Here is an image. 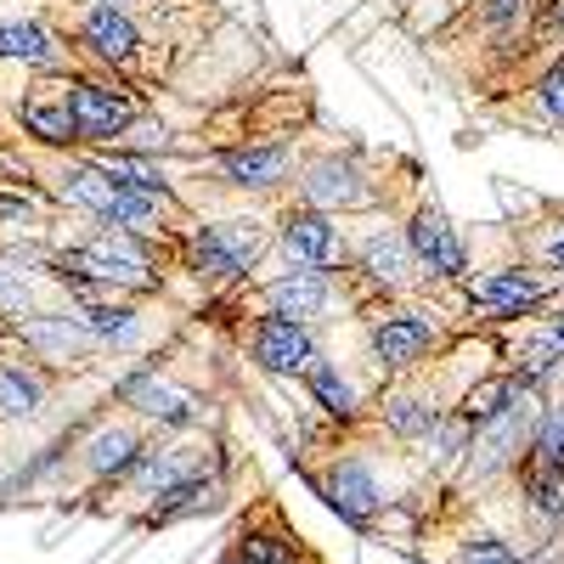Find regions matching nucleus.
<instances>
[{
  "label": "nucleus",
  "instance_id": "13",
  "mask_svg": "<svg viewBox=\"0 0 564 564\" xmlns=\"http://www.w3.org/2000/svg\"><path fill=\"white\" fill-rule=\"evenodd\" d=\"M327 294H334V276L327 271H289L265 289V305H271V316H289L305 327L327 311Z\"/></svg>",
  "mask_w": 564,
  "mask_h": 564
},
{
  "label": "nucleus",
  "instance_id": "15",
  "mask_svg": "<svg viewBox=\"0 0 564 564\" xmlns=\"http://www.w3.org/2000/svg\"><path fill=\"white\" fill-rule=\"evenodd\" d=\"M294 153L282 148V141H265V148H231L220 153V175L231 186H254V193H265V186H276L282 175H289Z\"/></svg>",
  "mask_w": 564,
  "mask_h": 564
},
{
  "label": "nucleus",
  "instance_id": "9",
  "mask_svg": "<svg viewBox=\"0 0 564 564\" xmlns=\"http://www.w3.org/2000/svg\"><path fill=\"white\" fill-rule=\"evenodd\" d=\"M204 475H215V457H198L193 446H153V452L141 446V457L124 480L148 497H164V491H175L186 480H204Z\"/></svg>",
  "mask_w": 564,
  "mask_h": 564
},
{
  "label": "nucleus",
  "instance_id": "17",
  "mask_svg": "<svg viewBox=\"0 0 564 564\" xmlns=\"http://www.w3.org/2000/svg\"><path fill=\"white\" fill-rule=\"evenodd\" d=\"M356 265L372 276V282H384V289H401V282H412V249H406V231H372V238H361L356 249Z\"/></svg>",
  "mask_w": 564,
  "mask_h": 564
},
{
  "label": "nucleus",
  "instance_id": "37",
  "mask_svg": "<svg viewBox=\"0 0 564 564\" xmlns=\"http://www.w3.org/2000/svg\"><path fill=\"white\" fill-rule=\"evenodd\" d=\"M536 34H542V40H564V0H542Z\"/></svg>",
  "mask_w": 564,
  "mask_h": 564
},
{
  "label": "nucleus",
  "instance_id": "2",
  "mask_svg": "<svg viewBox=\"0 0 564 564\" xmlns=\"http://www.w3.org/2000/svg\"><path fill=\"white\" fill-rule=\"evenodd\" d=\"M531 430H536V401L525 390L508 412H497L491 423L475 430V441H468V475L491 480V475H502V468H513L520 452H531Z\"/></svg>",
  "mask_w": 564,
  "mask_h": 564
},
{
  "label": "nucleus",
  "instance_id": "12",
  "mask_svg": "<svg viewBox=\"0 0 564 564\" xmlns=\"http://www.w3.org/2000/svg\"><path fill=\"white\" fill-rule=\"evenodd\" d=\"M300 193H305V209L334 215V209H356V204H367V181H361V170L345 164V159H316V164H305Z\"/></svg>",
  "mask_w": 564,
  "mask_h": 564
},
{
  "label": "nucleus",
  "instance_id": "11",
  "mask_svg": "<svg viewBox=\"0 0 564 564\" xmlns=\"http://www.w3.org/2000/svg\"><path fill=\"white\" fill-rule=\"evenodd\" d=\"M468 300H475L486 316H531L547 300V282L520 271V265H508V271H491L480 282H468Z\"/></svg>",
  "mask_w": 564,
  "mask_h": 564
},
{
  "label": "nucleus",
  "instance_id": "28",
  "mask_svg": "<svg viewBox=\"0 0 564 564\" xmlns=\"http://www.w3.org/2000/svg\"><path fill=\"white\" fill-rule=\"evenodd\" d=\"M525 502L542 520H564V468H542L525 463Z\"/></svg>",
  "mask_w": 564,
  "mask_h": 564
},
{
  "label": "nucleus",
  "instance_id": "31",
  "mask_svg": "<svg viewBox=\"0 0 564 564\" xmlns=\"http://www.w3.org/2000/svg\"><path fill=\"white\" fill-rule=\"evenodd\" d=\"M226 558H238V564H300L294 542H282V536H271V531H243L238 547H231Z\"/></svg>",
  "mask_w": 564,
  "mask_h": 564
},
{
  "label": "nucleus",
  "instance_id": "6",
  "mask_svg": "<svg viewBox=\"0 0 564 564\" xmlns=\"http://www.w3.org/2000/svg\"><path fill=\"white\" fill-rule=\"evenodd\" d=\"M119 401H124V406H135L141 417H159V423H170V430H186V423H198V417H204L198 395H193V390H175V384H164L153 367H135V372H124V379H119Z\"/></svg>",
  "mask_w": 564,
  "mask_h": 564
},
{
  "label": "nucleus",
  "instance_id": "29",
  "mask_svg": "<svg viewBox=\"0 0 564 564\" xmlns=\"http://www.w3.org/2000/svg\"><path fill=\"white\" fill-rule=\"evenodd\" d=\"M558 361H564V350H558L547 334H531L520 350H513V379H520V384L531 390V384H542V379H547V372H553Z\"/></svg>",
  "mask_w": 564,
  "mask_h": 564
},
{
  "label": "nucleus",
  "instance_id": "40",
  "mask_svg": "<svg viewBox=\"0 0 564 564\" xmlns=\"http://www.w3.org/2000/svg\"><path fill=\"white\" fill-rule=\"evenodd\" d=\"M547 339H553V345H558V350H564V311H558V316H553V322H547Z\"/></svg>",
  "mask_w": 564,
  "mask_h": 564
},
{
  "label": "nucleus",
  "instance_id": "19",
  "mask_svg": "<svg viewBox=\"0 0 564 564\" xmlns=\"http://www.w3.org/2000/svg\"><path fill=\"white\" fill-rule=\"evenodd\" d=\"M23 345H34L40 356H52V361H68V356L90 350L97 339L79 327V316H29L23 322Z\"/></svg>",
  "mask_w": 564,
  "mask_h": 564
},
{
  "label": "nucleus",
  "instance_id": "41",
  "mask_svg": "<svg viewBox=\"0 0 564 564\" xmlns=\"http://www.w3.org/2000/svg\"><path fill=\"white\" fill-rule=\"evenodd\" d=\"M220 564H238V558H220Z\"/></svg>",
  "mask_w": 564,
  "mask_h": 564
},
{
  "label": "nucleus",
  "instance_id": "18",
  "mask_svg": "<svg viewBox=\"0 0 564 564\" xmlns=\"http://www.w3.org/2000/svg\"><path fill=\"white\" fill-rule=\"evenodd\" d=\"M135 457H141V441L124 430V423H102V430L85 441V468L97 480H124L135 468Z\"/></svg>",
  "mask_w": 564,
  "mask_h": 564
},
{
  "label": "nucleus",
  "instance_id": "23",
  "mask_svg": "<svg viewBox=\"0 0 564 564\" xmlns=\"http://www.w3.org/2000/svg\"><path fill=\"white\" fill-rule=\"evenodd\" d=\"M113 193H119V181L102 170V164H74V170H63V204H74V209H85V215H108V204H113Z\"/></svg>",
  "mask_w": 564,
  "mask_h": 564
},
{
  "label": "nucleus",
  "instance_id": "3",
  "mask_svg": "<svg viewBox=\"0 0 564 564\" xmlns=\"http://www.w3.org/2000/svg\"><path fill=\"white\" fill-rule=\"evenodd\" d=\"M68 113H74L79 141H119L135 124V102L124 97V90L102 85V79H74L68 85Z\"/></svg>",
  "mask_w": 564,
  "mask_h": 564
},
{
  "label": "nucleus",
  "instance_id": "33",
  "mask_svg": "<svg viewBox=\"0 0 564 564\" xmlns=\"http://www.w3.org/2000/svg\"><path fill=\"white\" fill-rule=\"evenodd\" d=\"M457 564H520V553H513L508 542H497V536H468L457 547Z\"/></svg>",
  "mask_w": 564,
  "mask_h": 564
},
{
  "label": "nucleus",
  "instance_id": "34",
  "mask_svg": "<svg viewBox=\"0 0 564 564\" xmlns=\"http://www.w3.org/2000/svg\"><path fill=\"white\" fill-rule=\"evenodd\" d=\"M480 18H486L497 34H520V29H525V18H531V0H486Z\"/></svg>",
  "mask_w": 564,
  "mask_h": 564
},
{
  "label": "nucleus",
  "instance_id": "1",
  "mask_svg": "<svg viewBox=\"0 0 564 564\" xmlns=\"http://www.w3.org/2000/svg\"><path fill=\"white\" fill-rule=\"evenodd\" d=\"M260 249H265V226L260 220H220V226L193 231L186 260H193V271L209 276V282H238V276H249Z\"/></svg>",
  "mask_w": 564,
  "mask_h": 564
},
{
  "label": "nucleus",
  "instance_id": "16",
  "mask_svg": "<svg viewBox=\"0 0 564 564\" xmlns=\"http://www.w3.org/2000/svg\"><path fill=\"white\" fill-rule=\"evenodd\" d=\"M79 34H85V45H90V57H102V63H113V68H124L130 57H135V23L113 7H90L85 12V23H79Z\"/></svg>",
  "mask_w": 564,
  "mask_h": 564
},
{
  "label": "nucleus",
  "instance_id": "30",
  "mask_svg": "<svg viewBox=\"0 0 564 564\" xmlns=\"http://www.w3.org/2000/svg\"><path fill=\"white\" fill-rule=\"evenodd\" d=\"M531 463H542V468H564V401L536 412V430H531Z\"/></svg>",
  "mask_w": 564,
  "mask_h": 564
},
{
  "label": "nucleus",
  "instance_id": "38",
  "mask_svg": "<svg viewBox=\"0 0 564 564\" xmlns=\"http://www.w3.org/2000/svg\"><path fill=\"white\" fill-rule=\"evenodd\" d=\"M0 220H34V204H29V198H12V193H0Z\"/></svg>",
  "mask_w": 564,
  "mask_h": 564
},
{
  "label": "nucleus",
  "instance_id": "32",
  "mask_svg": "<svg viewBox=\"0 0 564 564\" xmlns=\"http://www.w3.org/2000/svg\"><path fill=\"white\" fill-rule=\"evenodd\" d=\"M468 441H475V430H468V423L452 412V417H441V423H435L423 446H430V457H435V463H452L457 452H468Z\"/></svg>",
  "mask_w": 564,
  "mask_h": 564
},
{
  "label": "nucleus",
  "instance_id": "8",
  "mask_svg": "<svg viewBox=\"0 0 564 564\" xmlns=\"http://www.w3.org/2000/svg\"><path fill=\"white\" fill-rule=\"evenodd\" d=\"M282 254H289L300 271H327L339 265L345 238H339V220L322 215V209H294L282 220Z\"/></svg>",
  "mask_w": 564,
  "mask_h": 564
},
{
  "label": "nucleus",
  "instance_id": "36",
  "mask_svg": "<svg viewBox=\"0 0 564 564\" xmlns=\"http://www.w3.org/2000/svg\"><path fill=\"white\" fill-rule=\"evenodd\" d=\"M29 311V276L0 265V316H23Z\"/></svg>",
  "mask_w": 564,
  "mask_h": 564
},
{
  "label": "nucleus",
  "instance_id": "20",
  "mask_svg": "<svg viewBox=\"0 0 564 564\" xmlns=\"http://www.w3.org/2000/svg\"><path fill=\"white\" fill-rule=\"evenodd\" d=\"M18 119H23V130L34 135V141H45V148H63V141H79L74 135V113H68V85L57 90V97H29L23 108H18Z\"/></svg>",
  "mask_w": 564,
  "mask_h": 564
},
{
  "label": "nucleus",
  "instance_id": "7",
  "mask_svg": "<svg viewBox=\"0 0 564 564\" xmlns=\"http://www.w3.org/2000/svg\"><path fill=\"white\" fill-rule=\"evenodd\" d=\"M322 497H327V508H334L345 525H356V531H367L372 520H379V508H384V491H379V480H372V468L356 463V457H345V463L327 468V475H322Z\"/></svg>",
  "mask_w": 564,
  "mask_h": 564
},
{
  "label": "nucleus",
  "instance_id": "10",
  "mask_svg": "<svg viewBox=\"0 0 564 564\" xmlns=\"http://www.w3.org/2000/svg\"><path fill=\"white\" fill-rule=\"evenodd\" d=\"M254 361L276 379H294L316 361V345H311V327L289 322V316H260L254 322Z\"/></svg>",
  "mask_w": 564,
  "mask_h": 564
},
{
  "label": "nucleus",
  "instance_id": "25",
  "mask_svg": "<svg viewBox=\"0 0 564 564\" xmlns=\"http://www.w3.org/2000/svg\"><path fill=\"white\" fill-rule=\"evenodd\" d=\"M305 384H311V401L327 412V417H356L361 412V401H356V384L345 379V372L339 367H327V361H311L305 367Z\"/></svg>",
  "mask_w": 564,
  "mask_h": 564
},
{
  "label": "nucleus",
  "instance_id": "35",
  "mask_svg": "<svg viewBox=\"0 0 564 564\" xmlns=\"http://www.w3.org/2000/svg\"><path fill=\"white\" fill-rule=\"evenodd\" d=\"M536 108H542L553 124H564V63H553V68L536 79Z\"/></svg>",
  "mask_w": 564,
  "mask_h": 564
},
{
  "label": "nucleus",
  "instance_id": "21",
  "mask_svg": "<svg viewBox=\"0 0 564 564\" xmlns=\"http://www.w3.org/2000/svg\"><path fill=\"white\" fill-rule=\"evenodd\" d=\"M79 327L97 345H135L141 339V316L130 305H113V300H79Z\"/></svg>",
  "mask_w": 564,
  "mask_h": 564
},
{
  "label": "nucleus",
  "instance_id": "4",
  "mask_svg": "<svg viewBox=\"0 0 564 564\" xmlns=\"http://www.w3.org/2000/svg\"><path fill=\"white\" fill-rule=\"evenodd\" d=\"M435 339H441V327L430 316H417V311H390V316H379L367 327V350L384 372H406L412 361L430 356Z\"/></svg>",
  "mask_w": 564,
  "mask_h": 564
},
{
  "label": "nucleus",
  "instance_id": "14",
  "mask_svg": "<svg viewBox=\"0 0 564 564\" xmlns=\"http://www.w3.org/2000/svg\"><path fill=\"white\" fill-rule=\"evenodd\" d=\"M0 57L52 74V68H63V45H57L52 29L34 23V18H0Z\"/></svg>",
  "mask_w": 564,
  "mask_h": 564
},
{
  "label": "nucleus",
  "instance_id": "5",
  "mask_svg": "<svg viewBox=\"0 0 564 564\" xmlns=\"http://www.w3.org/2000/svg\"><path fill=\"white\" fill-rule=\"evenodd\" d=\"M406 249H412V260L430 271V276L457 282V276L468 271V249H463V238H457V226H452L435 204H423V209L412 215V226H406Z\"/></svg>",
  "mask_w": 564,
  "mask_h": 564
},
{
  "label": "nucleus",
  "instance_id": "27",
  "mask_svg": "<svg viewBox=\"0 0 564 564\" xmlns=\"http://www.w3.org/2000/svg\"><path fill=\"white\" fill-rule=\"evenodd\" d=\"M40 401H45V379L34 367H18V361L0 367V417H34Z\"/></svg>",
  "mask_w": 564,
  "mask_h": 564
},
{
  "label": "nucleus",
  "instance_id": "22",
  "mask_svg": "<svg viewBox=\"0 0 564 564\" xmlns=\"http://www.w3.org/2000/svg\"><path fill=\"white\" fill-rule=\"evenodd\" d=\"M215 508H220V475H204V480H186V486L164 491L148 520L170 525V520H193V513H215Z\"/></svg>",
  "mask_w": 564,
  "mask_h": 564
},
{
  "label": "nucleus",
  "instance_id": "26",
  "mask_svg": "<svg viewBox=\"0 0 564 564\" xmlns=\"http://www.w3.org/2000/svg\"><path fill=\"white\" fill-rule=\"evenodd\" d=\"M384 423L401 441H430V430L441 423V406L430 395H417V390H401V395L384 401Z\"/></svg>",
  "mask_w": 564,
  "mask_h": 564
},
{
  "label": "nucleus",
  "instance_id": "24",
  "mask_svg": "<svg viewBox=\"0 0 564 564\" xmlns=\"http://www.w3.org/2000/svg\"><path fill=\"white\" fill-rule=\"evenodd\" d=\"M525 395V384L513 379V372H497V379H480L475 390L463 395V406H457V417L468 423V430H480V423H491L497 412H508L513 401Z\"/></svg>",
  "mask_w": 564,
  "mask_h": 564
},
{
  "label": "nucleus",
  "instance_id": "39",
  "mask_svg": "<svg viewBox=\"0 0 564 564\" xmlns=\"http://www.w3.org/2000/svg\"><path fill=\"white\" fill-rule=\"evenodd\" d=\"M542 254H547V260H553V265L564 271V226H553V231H547V243H542Z\"/></svg>",
  "mask_w": 564,
  "mask_h": 564
}]
</instances>
